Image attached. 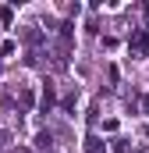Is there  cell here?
I'll return each instance as SVG.
<instances>
[{
	"mask_svg": "<svg viewBox=\"0 0 149 153\" xmlns=\"http://www.w3.org/2000/svg\"><path fill=\"white\" fill-rule=\"evenodd\" d=\"M85 153H107L103 139H100V135H89V139H85Z\"/></svg>",
	"mask_w": 149,
	"mask_h": 153,
	"instance_id": "cell-2",
	"label": "cell"
},
{
	"mask_svg": "<svg viewBox=\"0 0 149 153\" xmlns=\"http://www.w3.org/2000/svg\"><path fill=\"white\" fill-rule=\"evenodd\" d=\"M18 100H21V107H32V89H21Z\"/></svg>",
	"mask_w": 149,
	"mask_h": 153,
	"instance_id": "cell-4",
	"label": "cell"
},
{
	"mask_svg": "<svg viewBox=\"0 0 149 153\" xmlns=\"http://www.w3.org/2000/svg\"><path fill=\"white\" fill-rule=\"evenodd\" d=\"M18 153H32V150H18Z\"/></svg>",
	"mask_w": 149,
	"mask_h": 153,
	"instance_id": "cell-8",
	"label": "cell"
},
{
	"mask_svg": "<svg viewBox=\"0 0 149 153\" xmlns=\"http://www.w3.org/2000/svg\"><path fill=\"white\" fill-rule=\"evenodd\" d=\"M7 139H11V135H7V132H0V146H7Z\"/></svg>",
	"mask_w": 149,
	"mask_h": 153,
	"instance_id": "cell-7",
	"label": "cell"
},
{
	"mask_svg": "<svg viewBox=\"0 0 149 153\" xmlns=\"http://www.w3.org/2000/svg\"><path fill=\"white\" fill-rule=\"evenodd\" d=\"M50 107H53V89L46 85V93H43V111H50Z\"/></svg>",
	"mask_w": 149,
	"mask_h": 153,
	"instance_id": "cell-5",
	"label": "cell"
},
{
	"mask_svg": "<svg viewBox=\"0 0 149 153\" xmlns=\"http://www.w3.org/2000/svg\"><path fill=\"white\" fill-rule=\"evenodd\" d=\"M131 53H135V57H146L149 53V32H142V29L131 32Z\"/></svg>",
	"mask_w": 149,
	"mask_h": 153,
	"instance_id": "cell-1",
	"label": "cell"
},
{
	"mask_svg": "<svg viewBox=\"0 0 149 153\" xmlns=\"http://www.w3.org/2000/svg\"><path fill=\"white\" fill-rule=\"evenodd\" d=\"M50 143H53L50 132H39V135H36V146H39V150H50Z\"/></svg>",
	"mask_w": 149,
	"mask_h": 153,
	"instance_id": "cell-3",
	"label": "cell"
},
{
	"mask_svg": "<svg viewBox=\"0 0 149 153\" xmlns=\"http://www.w3.org/2000/svg\"><path fill=\"white\" fill-rule=\"evenodd\" d=\"M0 22L11 25V22H14V11H11V7H0Z\"/></svg>",
	"mask_w": 149,
	"mask_h": 153,
	"instance_id": "cell-6",
	"label": "cell"
}]
</instances>
